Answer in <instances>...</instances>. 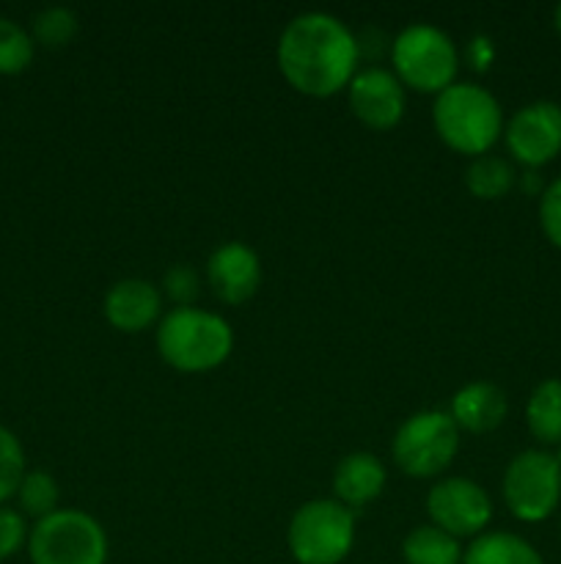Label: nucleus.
<instances>
[{
	"instance_id": "obj_1",
	"label": "nucleus",
	"mask_w": 561,
	"mask_h": 564,
	"mask_svg": "<svg viewBox=\"0 0 561 564\" xmlns=\"http://www.w3.org/2000/svg\"><path fill=\"white\" fill-rule=\"evenodd\" d=\"M275 58L284 80L297 94L328 99L344 91L358 75L361 44L339 17L306 11L286 22Z\"/></svg>"
},
{
	"instance_id": "obj_2",
	"label": "nucleus",
	"mask_w": 561,
	"mask_h": 564,
	"mask_svg": "<svg viewBox=\"0 0 561 564\" xmlns=\"http://www.w3.org/2000/svg\"><path fill=\"white\" fill-rule=\"evenodd\" d=\"M157 352L182 375H204L223 367L234 350V330L220 314L185 306L170 308L157 325Z\"/></svg>"
},
{
	"instance_id": "obj_3",
	"label": "nucleus",
	"mask_w": 561,
	"mask_h": 564,
	"mask_svg": "<svg viewBox=\"0 0 561 564\" xmlns=\"http://www.w3.org/2000/svg\"><path fill=\"white\" fill-rule=\"evenodd\" d=\"M432 124L440 141L457 154L482 158L504 138L501 102L479 83H454L435 97Z\"/></svg>"
},
{
	"instance_id": "obj_4",
	"label": "nucleus",
	"mask_w": 561,
	"mask_h": 564,
	"mask_svg": "<svg viewBox=\"0 0 561 564\" xmlns=\"http://www.w3.org/2000/svg\"><path fill=\"white\" fill-rule=\"evenodd\" d=\"M391 66L396 80L416 94L438 97L457 83L460 72V50L451 36L429 22H413L396 33L391 44Z\"/></svg>"
},
{
	"instance_id": "obj_5",
	"label": "nucleus",
	"mask_w": 561,
	"mask_h": 564,
	"mask_svg": "<svg viewBox=\"0 0 561 564\" xmlns=\"http://www.w3.org/2000/svg\"><path fill=\"white\" fill-rule=\"evenodd\" d=\"M286 545L297 564H341L355 545V512L336 499L306 501L292 516Z\"/></svg>"
},
{
	"instance_id": "obj_6",
	"label": "nucleus",
	"mask_w": 561,
	"mask_h": 564,
	"mask_svg": "<svg viewBox=\"0 0 561 564\" xmlns=\"http://www.w3.org/2000/svg\"><path fill=\"white\" fill-rule=\"evenodd\" d=\"M108 534L102 523L82 510H64L42 518L28 534L31 564H108Z\"/></svg>"
},
{
	"instance_id": "obj_7",
	"label": "nucleus",
	"mask_w": 561,
	"mask_h": 564,
	"mask_svg": "<svg viewBox=\"0 0 561 564\" xmlns=\"http://www.w3.org/2000/svg\"><path fill=\"white\" fill-rule=\"evenodd\" d=\"M460 430L449 411H418L399 424L391 441L396 468L413 479H432L454 463Z\"/></svg>"
},
{
	"instance_id": "obj_8",
	"label": "nucleus",
	"mask_w": 561,
	"mask_h": 564,
	"mask_svg": "<svg viewBox=\"0 0 561 564\" xmlns=\"http://www.w3.org/2000/svg\"><path fill=\"white\" fill-rule=\"evenodd\" d=\"M504 505L520 523H542L561 505V466L550 449H522L501 482Z\"/></svg>"
},
{
	"instance_id": "obj_9",
	"label": "nucleus",
	"mask_w": 561,
	"mask_h": 564,
	"mask_svg": "<svg viewBox=\"0 0 561 564\" xmlns=\"http://www.w3.org/2000/svg\"><path fill=\"white\" fill-rule=\"evenodd\" d=\"M509 158L526 171H539L561 154V105L537 99L522 105L504 124Z\"/></svg>"
},
{
	"instance_id": "obj_10",
	"label": "nucleus",
	"mask_w": 561,
	"mask_h": 564,
	"mask_svg": "<svg viewBox=\"0 0 561 564\" xmlns=\"http://www.w3.org/2000/svg\"><path fill=\"white\" fill-rule=\"evenodd\" d=\"M427 516L432 527L457 540L479 538L493 521V499L468 477L440 479L427 494Z\"/></svg>"
},
{
	"instance_id": "obj_11",
	"label": "nucleus",
	"mask_w": 561,
	"mask_h": 564,
	"mask_svg": "<svg viewBox=\"0 0 561 564\" xmlns=\"http://www.w3.org/2000/svg\"><path fill=\"white\" fill-rule=\"evenodd\" d=\"M346 102L363 127L374 132H388L405 119L407 88L396 80L391 69L366 66V69H358V75L346 86Z\"/></svg>"
},
{
	"instance_id": "obj_12",
	"label": "nucleus",
	"mask_w": 561,
	"mask_h": 564,
	"mask_svg": "<svg viewBox=\"0 0 561 564\" xmlns=\"http://www.w3.org/2000/svg\"><path fill=\"white\" fill-rule=\"evenodd\" d=\"M207 284L220 303L242 306L262 286V259L245 242H223L207 259Z\"/></svg>"
},
{
	"instance_id": "obj_13",
	"label": "nucleus",
	"mask_w": 561,
	"mask_h": 564,
	"mask_svg": "<svg viewBox=\"0 0 561 564\" xmlns=\"http://www.w3.org/2000/svg\"><path fill=\"white\" fill-rule=\"evenodd\" d=\"M102 312L121 334H143L163 319V292L146 279H121L105 295Z\"/></svg>"
},
{
	"instance_id": "obj_14",
	"label": "nucleus",
	"mask_w": 561,
	"mask_h": 564,
	"mask_svg": "<svg viewBox=\"0 0 561 564\" xmlns=\"http://www.w3.org/2000/svg\"><path fill=\"white\" fill-rule=\"evenodd\" d=\"M506 413H509V400H506L504 389L487 380H476V383H468L451 397L449 416L454 419L457 430H465V433L484 435L498 430L506 422Z\"/></svg>"
},
{
	"instance_id": "obj_15",
	"label": "nucleus",
	"mask_w": 561,
	"mask_h": 564,
	"mask_svg": "<svg viewBox=\"0 0 561 564\" xmlns=\"http://www.w3.org/2000/svg\"><path fill=\"white\" fill-rule=\"evenodd\" d=\"M385 482H388V471L377 455L352 452V455L341 457L333 471L336 501L355 512L377 501L383 496Z\"/></svg>"
},
{
	"instance_id": "obj_16",
	"label": "nucleus",
	"mask_w": 561,
	"mask_h": 564,
	"mask_svg": "<svg viewBox=\"0 0 561 564\" xmlns=\"http://www.w3.org/2000/svg\"><path fill=\"white\" fill-rule=\"evenodd\" d=\"M526 427L539 449L561 446V380L548 378L537 383L526 402Z\"/></svg>"
},
{
	"instance_id": "obj_17",
	"label": "nucleus",
	"mask_w": 561,
	"mask_h": 564,
	"mask_svg": "<svg viewBox=\"0 0 561 564\" xmlns=\"http://www.w3.org/2000/svg\"><path fill=\"white\" fill-rule=\"evenodd\" d=\"M462 564H544V560L520 534L484 532L471 540Z\"/></svg>"
},
{
	"instance_id": "obj_18",
	"label": "nucleus",
	"mask_w": 561,
	"mask_h": 564,
	"mask_svg": "<svg viewBox=\"0 0 561 564\" xmlns=\"http://www.w3.org/2000/svg\"><path fill=\"white\" fill-rule=\"evenodd\" d=\"M517 185L515 163L501 154H482L473 158L465 169V187L479 202H498L506 198Z\"/></svg>"
},
{
	"instance_id": "obj_19",
	"label": "nucleus",
	"mask_w": 561,
	"mask_h": 564,
	"mask_svg": "<svg viewBox=\"0 0 561 564\" xmlns=\"http://www.w3.org/2000/svg\"><path fill=\"white\" fill-rule=\"evenodd\" d=\"M465 549L460 540L446 534L443 529L424 523L402 540V560L405 564H462Z\"/></svg>"
},
{
	"instance_id": "obj_20",
	"label": "nucleus",
	"mask_w": 561,
	"mask_h": 564,
	"mask_svg": "<svg viewBox=\"0 0 561 564\" xmlns=\"http://www.w3.org/2000/svg\"><path fill=\"white\" fill-rule=\"evenodd\" d=\"M16 501H20L22 516L42 521V518L61 510L58 482H55L53 474L47 471H25L20 488H16Z\"/></svg>"
},
{
	"instance_id": "obj_21",
	"label": "nucleus",
	"mask_w": 561,
	"mask_h": 564,
	"mask_svg": "<svg viewBox=\"0 0 561 564\" xmlns=\"http://www.w3.org/2000/svg\"><path fill=\"white\" fill-rule=\"evenodd\" d=\"M36 42L20 22L0 17V75H22L33 64Z\"/></svg>"
},
{
	"instance_id": "obj_22",
	"label": "nucleus",
	"mask_w": 561,
	"mask_h": 564,
	"mask_svg": "<svg viewBox=\"0 0 561 564\" xmlns=\"http://www.w3.org/2000/svg\"><path fill=\"white\" fill-rule=\"evenodd\" d=\"M80 31V20L72 9L64 6H53V9H44L33 17L31 36L33 42L42 44L47 50H61L72 42Z\"/></svg>"
},
{
	"instance_id": "obj_23",
	"label": "nucleus",
	"mask_w": 561,
	"mask_h": 564,
	"mask_svg": "<svg viewBox=\"0 0 561 564\" xmlns=\"http://www.w3.org/2000/svg\"><path fill=\"white\" fill-rule=\"evenodd\" d=\"M22 477H25V449H22L20 438L0 424V507L11 496H16Z\"/></svg>"
},
{
	"instance_id": "obj_24",
	"label": "nucleus",
	"mask_w": 561,
	"mask_h": 564,
	"mask_svg": "<svg viewBox=\"0 0 561 564\" xmlns=\"http://www.w3.org/2000/svg\"><path fill=\"white\" fill-rule=\"evenodd\" d=\"M163 292L168 301L176 303V308H185L196 303V297L201 295V279L193 268L187 264H176L168 273L163 275Z\"/></svg>"
},
{
	"instance_id": "obj_25",
	"label": "nucleus",
	"mask_w": 561,
	"mask_h": 564,
	"mask_svg": "<svg viewBox=\"0 0 561 564\" xmlns=\"http://www.w3.org/2000/svg\"><path fill=\"white\" fill-rule=\"evenodd\" d=\"M539 226L550 246L561 251V176L548 182L539 196Z\"/></svg>"
},
{
	"instance_id": "obj_26",
	"label": "nucleus",
	"mask_w": 561,
	"mask_h": 564,
	"mask_svg": "<svg viewBox=\"0 0 561 564\" xmlns=\"http://www.w3.org/2000/svg\"><path fill=\"white\" fill-rule=\"evenodd\" d=\"M28 529L25 516L11 507H0V562L11 560L22 551V545H28Z\"/></svg>"
},
{
	"instance_id": "obj_27",
	"label": "nucleus",
	"mask_w": 561,
	"mask_h": 564,
	"mask_svg": "<svg viewBox=\"0 0 561 564\" xmlns=\"http://www.w3.org/2000/svg\"><path fill=\"white\" fill-rule=\"evenodd\" d=\"M495 61V44L490 36H473L465 44V64L473 72H487Z\"/></svg>"
},
{
	"instance_id": "obj_28",
	"label": "nucleus",
	"mask_w": 561,
	"mask_h": 564,
	"mask_svg": "<svg viewBox=\"0 0 561 564\" xmlns=\"http://www.w3.org/2000/svg\"><path fill=\"white\" fill-rule=\"evenodd\" d=\"M553 28H556V33L561 36V3L556 6V11H553Z\"/></svg>"
},
{
	"instance_id": "obj_29",
	"label": "nucleus",
	"mask_w": 561,
	"mask_h": 564,
	"mask_svg": "<svg viewBox=\"0 0 561 564\" xmlns=\"http://www.w3.org/2000/svg\"><path fill=\"white\" fill-rule=\"evenodd\" d=\"M553 455H556V460H559V466H561V446H556Z\"/></svg>"
}]
</instances>
